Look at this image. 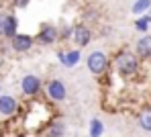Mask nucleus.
<instances>
[{"instance_id":"f03ea898","label":"nucleus","mask_w":151,"mask_h":137,"mask_svg":"<svg viewBox=\"0 0 151 137\" xmlns=\"http://www.w3.org/2000/svg\"><path fill=\"white\" fill-rule=\"evenodd\" d=\"M86 66H88V72L94 78H104V76L110 74V57L100 49L92 51L86 57Z\"/></svg>"},{"instance_id":"9d476101","label":"nucleus","mask_w":151,"mask_h":137,"mask_svg":"<svg viewBox=\"0 0 151 137\" xmlns=\"http://www.w3.org/2000/svg\"><path fill=\"white\" fill-rule=\"evenodd\" d=\"M57 59H59V63L63 68H76L82 61V51L80 49H59Z\"/></svg>"},{"instance_id":"2eb2a0df","label":"nucleus","mask_w":151,"mask_h":137,"mask_svg":"<svg viewBox=\"0 0 151 137\" xmlns=\"http://www.w3.org/2000/svg\"><path fill=\"white\" fill-rule=\"evenodd\" d=\"M133 27L137 29L139 33L147 35V31H149V27H151V14H143V17H137V19H135V23H133Z\"/></svg>"},{"instance_id":"4468645a","label":"nucleus","mask_w":151,"mask_h":137,"mask_svg":"<svg viewBox=\"0 0 151 137\" xmlns=\"http://www.w3.org/2000/svg\"><path fill=\"white\" fill-rule=\"evenodd\" d=\"M131 12L135 17H143V14H151V0H135L131 6Z\"/></svg>"},{"instance_id":"6ab92c4d","label":"nucleus","mask_w":151,"mask_h":137,"mask_svg":"<svg viewBox=\"0 0 151 137\" xmlns=\"http://www.w3.org/2000/svg\"><path fill=\"white\" fill-rule=\"evenodd\" d=\"M4 19H6V12L0 10V39H2V29H4Z\"/></svg>"},{"instance_id":"20e7f679","label":"nucleus","mask_w":151,"mask_h":137,"mask_svg":"<svg viewBox=\"0 0 151 137\" xmlns=\"http://www.w3.org/2000/svg\"><path fill=\"white\" fill-rule=\"evenodd\" d=\"M43 92L49 102H57V105L68 98V88L59 78H51L47 84H43Z\"/></svg>"},{"instance_id":"7ed1b4c3","label":"nucleus","mask_w":151,"mask_h":137,"mask_svg":"<svg viewBox=\"0 0 151 137\" xmlns=\"http://www.w3.org/2000/svg\"><path fill=\"white\" fill-rule=\"evenodd\" d=\"M21 92L27 98H39L43 94V80L37 74H25L21 78Z\"/></svg>"},{"instance_id":"f257e3e1","label":"nucleus","mask_w":151,"mask_h":137,"mask_svg":"<svg viewBox=\"0 0 151 137\" xmlns=\"http://www.w3.org/2000/svg\"><path fill=\"white\" fill-rule=\"evenodd\" d=\"M110 68L123 78V80H135L141 72V61L135 55L133 49H121L116 51V55L110 59Z\"/></svg>"},{"instance_id":"f3484780","label":"nucleus","mask_w":151,"mask_h":137,"mask_svg":"<svg viewBox=\"0 0 151 137\" xmlns=\"http://www.w3.org/2000/svg\"><path fill=\"white\" fill-rule=\"evenodd\" d=\"M72 33H74V25H61V27H57V41H61V43H68V41H72Z\"/></svg>"},{"instance_id":"423d86ee","label":"nucleus","mask_w":151,"mask_h":137,"mask_svg":"<svg viewBox=\"0 0 151 137\" xmlns=\"http://www.w3.org/2000/svg\"><path fill=\"white\" fill-rule=\"evenodd\" d=\"M72 41L76 43V49H84L92 43V29L86 23H76L74 33H72Z\"/></svg>"},{"instance_id":"aec40b11","label":"nucleus","mask_w":151,"mask_h":137,"mask_svg":"<svg viewBox=\"0 0 151 137\" xmlns=\"http://www.w3.org/2000/svg\"><path fill=\"white\" fill-rule=\"evenodd\" d=\"M0 94H2V84H0Z\"/></svg>"},{"instance_id":"9b49d317","label":"nucleus","mask_w":151,"mask_h":137,"mask_svg":"<svg viewBox=\"0 0 151 137\" xmlns=\"http://www.w3.org/2000/svg\"><path fill=\"white\" fill-rule=\"evenodd\" d=\"M135 55L139 61H151V35H141L135 43Z\"/></svg>"},{"instance_id":"6e6552de","label":"nucleus","mask_w":151,"mask_h":137,"mask_svg":"<svg viewBox=\"0 0 151 137\" xmlns=\"http://www.w3.org/2000/svg\"><path fill=\"white\" fill-rule=\"evenodd\" d=\"M8 43H10V49L14 53H29L33 49V45H35V39L29 33H17Z\"/></svg>"},{"instance_id":"1a4fd4ad","label":"nucleus","mask_w":151,"mask_h":137,"mask_svg":"<svg viewBox=\"0 0 151 137\" xmlns=\"http://www.w3.org/2000/svg\"><path fill=\"white\" fill-rule=\"evenodd\" d=\"M21 110V102L12 96V94H0V117H14Z\"/></svg>"},{"instance_id":"dca6fc26","label":"nucleus","mask_w":151,"mask_h":137,"mask_svg":"<svg viewBox=\"0 0 151 137\" xmlns=\"http://www.w3.org/2000/svg\"><path fill=\"white\" fill-rule=\"evenodd\" d=\"M104 133V123L100 119H92L88 125V137H102Z\"/></svg>"},{"instance_id":"39448f33","label":"nucleus","mask_w":151,"mask_h":137,"mask_svg":"<svg viewBox=\"0 0 151 137\" xmlns=\"http://www.w3.org/2000/svg\"><path fill=\"white\" fill-rule=\"evenodd\" d=\"M33 39H35L37 45H43V47L57 43V25H53V23H41V27H39L37 35Z\"/></svg>"},{"instance_id":"f8f14e48","label":"nucleus","mask_w":151,"mask_h":137,"mask_svg":"<svg viewBox=\"0 0 151 137\" xmlns=\"http://www.w3.org/2000/svg\"><path fill=\"white\" fill-rule=\"evenodd\" d=\"M17 33H19V19H17V14L6 12V19H4V29H2V39H8V41H10Z\"/></svg>"},{"instance_id":"ddd939ff","label":"nucleus","mask_w":151,"mask_h":137,"mask_svg":"<svg viewBox=\"0 0 151 137\" xmlns=\"http://www.w3.org/2000/svg\"><path fill=\"white\" fill-rule=\"evenodd\" d=\"M137 123L143 131L151 133V105H143L137 112Z\"/></svg>"},{"instance_id":"a211bd4d","label":"nucleus","mask_w":151,"mask_h":137,"mask_svg":"<svg viewBox=\"0 0 151 137\" xmlns=\"http://www.w3.org/2000/svg\"><path fill=\"white\" fill-rule=\"evenodd\" d=\"M31 4V0H12V6L14 8H27Z\"/></svg>"},{"instance_id":"0eeeda50","label":"nucleus","mask_w":151,"mask_h":137,"mask_svg":"<svg viewBox=\"0 0 151 137\" xmlns=\"http://www.w3.org/2000/svg\"><path fill=\"white\" fill-rule=\"evenodd\" d=\"M41 133H43V137H65L68 125H65V121L61 117H51L49 121L43 125Z\"/></svg>"}]
</instances>
